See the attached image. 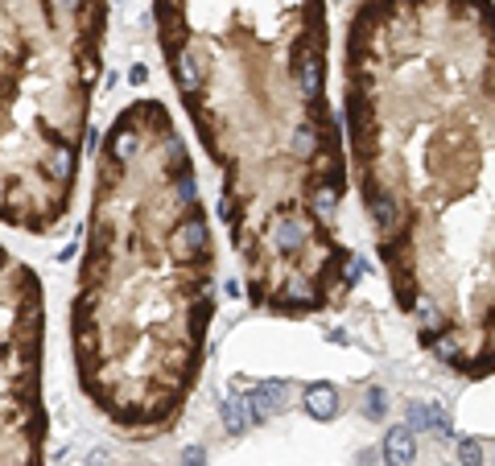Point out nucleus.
Instances as JSON below:
<instances>
[{
  "label": "nucleus",
  "mask_w": 495,
  "mask_h": 466,
  "mask_svg": "<svg viewBox=\"0 0 495 466\" xmlns=\"http://www.w3.org/2000/svg\"><path fill=\"white\" fill-rule=\"evenodd\" d=\"M145 79H149V70H145V66H133V70H128V83H136V87H140Z\"/></svg>",
  "instance_id": "nucleus-15"
},
{
  "label": "nucleus",
  "mask_w": 495,
  "mask_h": 466,
  "mask_svg": "<svg viewBox=\"0 0 495 466\" xmlns=\"http://www.w3.org/2000/svg\"><path fill=\"white\" fill-rule=\"evenodd\" d=\"M405 429H413V433H425L429 429V405L425 400H413L405 409Z\"/></svg>",
  "instance_id": "nucleus-10"
},
{
  "label": "nucleus",
  "mask_w": 495,
  "mask_h": 466,
  "mask_svg": "<svg viewBox=\"0 0 495 466\" xmlns=\"http://www.w3.org/2000/svg\"><path fill=\"white\" fill-rule=\"evenodd\" d=\"M343 124L376 256L417 343L495 372V0H363Z\"/></svg>",
  "instance_id": "nucleus-1"
},
{
  "label": "nucleus",
  "mask_w": 495,
  "mask_h": 466,
  "mask_svg": "<svg viewBox=\"0 0 495 466\" xmlns=\"http://www.w3.org/2000/svg\"><path fill=\"white\" fill-rule=\"evenodd\" d=\"M45 293L38 273L0 248V466H45L42 400Z\"/></svg>",
  "instance_id": "nucleus-5"
},
{
  "label": "nucleus",
  "mask_w": 495,
  "mask_h": 466,
  "mask_svg": "<svg viewBox=\"0 0 495 466\" xmlns=\"http://www.w3.org/2000/svg\"><path fill=\"white\" fill-rule=\"evenodd\" d=\"M458 466H483V442L479 437H462L458 442Z\"/></svg>",
  "instance_id": "nucleus-11"
},
{
  "label": "nucleus",
  "mask_w": 495,
  "mask_h": 466,
  "mask_svg": "<svg viewBox=\"0 0 495 466\" xmlns=\"http://www.w3.org/2000/svg\"><path fill=\"white\" fill-rule=\"evenodd\" d=\"M285 379H265V384H256L252 392H248V400H244V409H248V425H265L269 417H276L281 409H285Z\"/></svg>",
  "instance_id": "nucleus-6"
},
{
  "label": "nucleus",
  "mask_w": 495,
  "mask_h": 466,
  "mask_svg": "<svg viewBox=\"0 0 495 466\" xmlns=\"http://www.w3.org/2000/svg\"><path fill=\"white\" fill-rule=\"evenodd\" d=\"M108 0H0V223L50 235L71 211Z\"/></svg>",
  "instance_id": "nucleus-4"
},
{
  "label": "nucleus",
  "mask_w": 495,
  "mask_h": 466,
  "mask_svg": "<svg viewBox=\"0 0 495 466\" xmlns=\"http://www.w3.org/2000/svg\"><path fill=\"white\" fill-rule=\"evenodd\" d=\"M413 458H417V433L405 425L388 429L384 433V466H413Z\"/></svg>",
  "instance_id": "nucleus-7"
},
{
  "label": "nucleus",
  "mask_w": 495,
  "mask_h": 466,
  "mask_svg": "<svg viewBox=\"0 0 495 466\" xmlns=\"http://www.w3.org/2000/svg\"><path fill=\"white\" fill-rule=\"evenodd\" d=\"M87 466H112V454H108V450H95L87 458Z\"/></svg>",
  "instance_id": "nucleus-14"
},
{
  "label": "nucleus",
  "mask_w": 495,
  "mask_h": 466,
  "mask_svg": "<svg viewBox=\"0 0 495 466\" xmlns=\"http://www.w3.org/2000/svg\"><path fill=\"white\" fill-rule=\"evenodd\" d=\"M215 318V235L190 149L161 99H133L99 140L71 306L79 388L124 437L182 417Z\"/></svg>",
  "instance_id": "nucleus-3"
},
{
  "label": "nucleus",
  "mask_w": 495,
  "mask_h": 466,
  "mask_svg": "<svg viewBox=\"0 0 495 466\" xmlns=\"http://www.w3.org/2000/svg\"><path fill=\"white\" fill-rule=\"evenodd\" d=\"M363 413L371 421H380L388 413V396H384V388H367V400H363Z\"/></svg>",
  "instance_id": "nucleus-12"
},
{
  "label": "nucleus",
  "mask_w": 495,
  "mask_h": 466,
  "mask_svg": "<svg viewBox=\"0 0 495 466\" xmlns=\"http://www.w3.org/2000/svg\"><path fill=\"white\" fill-rule=\"evenodd\" d=\"M306 413L314 421L339 417V392H334V384H310L306 388Z\"/></svg>",
  "instance_id": "nucleus-8"
},
{
  "label": "nucleus",
  "mask_w": 495,
  "mask_h": 466,
  "mask_svg": "<svg viewBox=\"0 0 495 466\" xmlns=\"http://www.w3.org/2000/svg\"><path fill=\"white\" fill-rule=\"evenodd\" d=\"M153 25L219 170L248 301L276 318L339 306L363 264L339 235L347 144L326 95V0H153Z\"/></svg>",
  "instance_id": "nucleus-2"
},
{
  "label": "nucleus",
  "mask_w": 495,
  "mask_h": 466,
  "mask_svg": "<svg viewBox=\"0 0 495 466\" xmlns=\"http://www.w3.org/2000/svg\"><path fill=\"white\" fill-rule=\"evenodd\" d=\"M219 413H223V429H227V433H244V429H248V409H244L239 396H227L223 405H219Z\"/></svg>",
  "instance_id": "nucleus-9"
},
{
  "label": "nucleus",
  "mask_w": 495,
  "mask_h": 466,
  "mask_svg": "<svg viewBox=\"0 0 495 466\" xmlns=\"http://www.w3.org/2000/svg\"><path fill=\"white\" fill-rule=\"evenodd\" d=\"M202 463H207L202 446H190V450H182V466H202Z\"/></svg>",
  "instance_id": "nucleus-13"
}]
</instances>
